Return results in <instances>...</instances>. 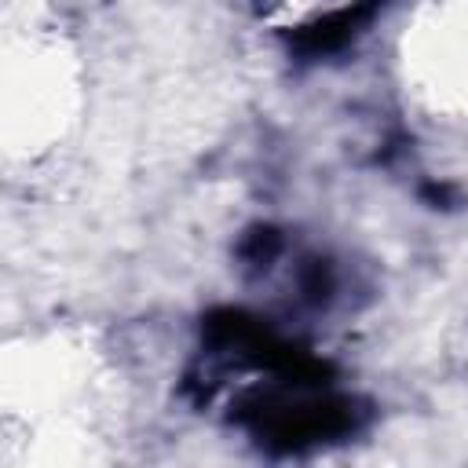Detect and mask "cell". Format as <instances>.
<instances>
[{
    "label": "cell",
    "instance_id": "1",
    "mask_svg": "<svg viewBox=\"0 0 468 468\" xmlns=\"http://www.w3.org/2000/svg\"><path fill=\"white\" fill-rule=\"evenodd\" d=\"M296 285H300V296H303L307 303L322 307V303H329L333 292H336V274H333L329 260L311 256V260L300 263V278H296Z\"/></svg>",
    "mask_w": 468,
    "mask_h": 468
},
{
    "label": "cell",
    "instance_id": "2",
    "mask_svg": "<svg viewBox=\"0 0 468 468\" xmlns=\"http://www.w3.org/2000/svg\"><path fill=\"white\" fill-rule=\"evenodd\" d=\"M278 252H282V234L274 227H256L241 241V260L249 267H271Z\"/></svg>",
    "mask_w": 468,
    "mask_h": 468
}]
</instances>
